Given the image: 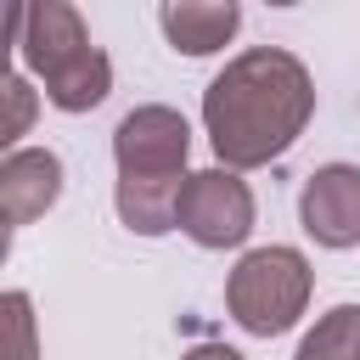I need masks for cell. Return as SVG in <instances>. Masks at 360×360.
Segmentation results:
<instances>
[{
	"mask_svg": "<svg viewBox=\"0 0 360 360\" xmlns=\"http://www.w3.org/2000/svg\"><path fill=\"white\" fill-rule=\"evenodd\" d=\"M315 118V79L281 45L236 51L202 90V129L225 169H264Z\"/></svg>",
	"mask_w": 360,
	"mask_h": 360,
	"instance_id": "cell-1",
	"label": "cell"
},
{
	"mask_svg": "<svg viewBox=\"0 0 360 360\" xmlns=\"http://www.w3.org/2000/svg\"><path fill=\"white\" fill-rule=\"evenodd\" d=\"M17 62L45 84V101L56 112H90L112 90V62L101 45H90V28L73 0H34Z\"/></svg>",
	"mask_w": 360,
	"mask_h": 360,
	"instance_id": "cell-2",
	"label": "cell"
},
{
	"mask_svg": "<svg viewBox=\"0 0 360 360\" xmlns=\"http://www.w3.org/2000/svg\"><path fill=\"white\" fill-rule=\"evenodd\" d=\"M309 287H315V270L298 248H248L236 259V270L225 276V309L242 332L253 338H281L298 326V315L309 309Z\"/></svg>",
	"mask_w": 360,
	"mask_h": 360,
	"instance_id": "cell-3",
	"label": "cell"
},
{
	"mask_svg": "<svg viewBox=\"0 0 360 360\" xmlns=\"http://www.w3.org/2000/svg\"><path fill=\"white\" fill-rule=\"evenodd\" d=\"M191 124L186 112L163 107V101H146V107H129L112 129V163H118V180H163V186H186L191 169Z\"/></svg>",
	"mask_w": 360,
	"mask_h": 360,
	"instance_id": "cell-4",
	"label": "cell"
},
{
	"mask_svg": "<svg viewBox=\"0 0 360 360\" xmlns=\"http://www.w3.org/2000/svg\"><path fill=\"white\" fill-rule=\"evenodd\" d=\"M253 191L242 180V169H197L180 191V231L208 248V253H225V248H242L253 236Z\"/></svg>",
	"mask_w": 360,
	"mask_h": 360,
	"instance_id": "cell-5",
	"label": "cell"
},
{
	"mask_svg": "<svg viewBox=\"0 0 360 360\" xmlns=\"http://www.w3.org/2000/svg\"><path fill=\"white\" fill-rule=\"evenodd\" d=\"M298 225L332 253L360 248V163H321L298 191Z\"/></svg>",
	"mask_w": 360,
	"mask_h": 360,
	"instance_id": "cell-6",
	"label": "cell"
},
{
	"mask_svg": "<svg viewBox=\"0 0 360 360\" xmlns=\"http://www.w3.org/2000/svg\"><path fill=\"white\" fill-rule=\"evenodd\" d=\"M62 197V158L51 146H11L0 163V214L11 231L34 225Z\"/></svg>",
	"mask_w": 360,
	"mask_h": 360,
	"instance_id": "cell-7",
	"label": "cell"
},
{
	"mask_svg": "<svg viewBox=\"0 0 360 360\" xmlns=\"http://www.w3.org/2000/svg\"><path fill=\"white\" fill-rule=\"evenodd\" d=\"M158 28L180 56H214L236 39L242 6L236 0H158Z\"/></svg>",
	"mask_w": 360,
	"mask_h": 360,
	"instance_id": "cell-8",
	"label": "cell"
},
{
	"mask_svg": "<svg viewBox=\"0 0 360 360\" xmlns=\"http://www.w3.org/2000/svg\"><path fill=\"white\" fill-rule=\"evenodd\" d=\"M292 360H360V304H332L304 332Z\"/></svg>",
	"mask_w": 360,
	"mask_h": 360,
	"instance_id": "cell-9",
	"label": "cell"
},
{
	"mask_svg": "<svg viewBox=\"0 0 360 360\" xmlns=\"http://www.w3.org/2000/svg\"><path fill=\"white\" fill-rule=\"evenodd\" d=\"M0 309H6V326H11V354H6V360H39V343H34V304H28V292L11 287V292L0 298Z\"/></svg>",
	"mask_w": 360,
	"mask_h": 360,
	"instance_id": "cell-10",
	"label": "cell"
},
{
	"mask_svg": "<svg viewBox=\"0 0 360 360\" xmlns=\"http://www.w3.org/2000/svg\"><path fill=\"white\" fill-rule=\"evenodd\" d=\"M6 101H11V118H6V146H17L22 135H28V124H34V90H28V79L22 73H6Z\"/></svg>",
	"mask_w": 360,
	"mask_h": 360,
	"instance_id": "cell-11",
	"label": "cell"
},
{
	"mask_svg": "<svg viewBox=\"0 0 360 360\" xmlns=\"http://www.w3.org/2000/svg\"><path fill=\"white\" fill-rule=\"evenodd\" d=\"M180 360H242V354H236L231 343H191Z\"/></svg>",
	"mask_w": 360,
	"mask_h": 360,
	"instance_id": "cell-12",
	"label": "cell"
},
{
	"mask_svg": "<svg viewBox=\"0 0 360 360\" xmlns=\"http://www.w3.org/2000/svg\"><path fill=\"white\" fill-rule=\"evenodd\" d=\"M264 6H298V0H264Z\"/></svg>",
	"mask_w": 360,
	"mask_h": 360,
	"instance_id": "cell-13",
	"label": "cell"
}]
</instances>
